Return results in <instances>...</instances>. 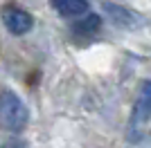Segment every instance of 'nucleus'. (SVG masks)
Listing matches in <instances>:
<instances>
[{"label": "nucleus", "instance_id": "obj_6", "mask_svg": "<svg viewBox=\"0 0 151 148\" xmlns=\"http://www.w3.org/2000/svg\"><path fill=\"white\" fill-rule=\"evenodd\" d=\"M99 25H101V18L97 14H86L75 23V31L77 34H95L99 29Z\"/></svg>", "mask_w": 151, "mask_h": 148}, {"label": "nucleus", "instance_id": "obj_3", "mask_svg": "<svg viewBox=\"0 0 151 148\" xmlns=\"http://www.w3.org/2000/svg\"><path fill=\"white\" fill-rule=\"evenodd\" d=\"M151 119V81H145L138 90L135 103H133V112H131V121L135 126H142Z\"/></svg>", "mask_w": 151, "mask_h": 148}, {"label": "nucleus", "instance_id": "obj_2", "mask_svg": "<svg viewBox=\"0 0 151 148\" xmlns=\"http://www.w3.org/2000/svg\"><path fill=\"white\" fill-rule=\"evenodd\" d=\"M2 23L14 36H23L34 27V18L32 14L25 11L23 7H16V5H7L2 7Z\"/></svg>", "mask_w": 151, "mask_h": 148}, {"label": "nucleus", "instance_id": "obj_5", "mask_svg": "<svg viewBox=\"0 0 151 148\" xmlns=\"http://www.w3.org/2000/svg\"><path fill=\"white\" fill-rule=\"evenodd\" d=\"M104 11L111 16L113 23L122 25V27H135V25L142 23V20L138 18V14L129 11V9H124V7H120V5H111V2H106V5H104Z\"/></svg>", "mask_w": 151, "mask_h": 148}, {"label": "nucleus", "instance_id": "obj_4", "mask_svg": "<svg viewBox=\"0 0 151 148\" xmlns=\"http://www.w3.org/2000/svg\"><path fill=\"white\" fill-rule=\"evenodd\" d=\"M50 5L63 18H81L88 14V0H50Z\"/></svg>", "mask_w": 151, "mask_h": 148}, {"label": "nucleus", "instance_id": "obj_1", "mask_svg": "<svg viewBox=\"0 0 151 148\" xmlns=\"http://www.w3.org/2000/svg\"><path fill=\"white\" fill-rule=\"evenodd\" d=\"M29 121L25 101L14 90H0V128L7 132H20Z\"/></svg>", "mask_w": 151, "mask_h": 148}, {"label": "nucleus", "instance_id": "obj_7", "mask_svg": "<svg viewBox=\"0 0 151 148\" xmlns=\"http://www.w3.org/2000/svg\"><path fill=\"white\" fill-rule=\"evenodd\" d=\"M0 148H2V146H0Z\"/></svg>", "mask_w": 151, "mask_h": 148}]
</instances>
